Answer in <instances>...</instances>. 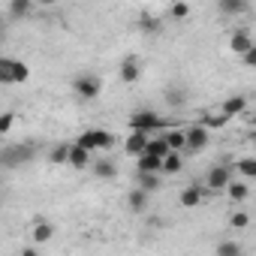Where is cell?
Wrapping results in <instances>:
<instances>
[{
    "instance_id": "1",
    "label": "cell",
    "mask_w": 256,
    "mask_h": 256,
    "mask_svg": "<svg viewBox=\"0 0 256 256\" xmlns=\"http://www.w3.org/2000/svg\"><path fill=\"white\" fill-rule=\"evenodd\" d=\"M36 157L34 142H18V145H4L0 148V166L4 169H18L24 163H30Z\"/></svg>"
},
{
    "instance_id": "2",
    "label": "cell",
    "mask_w": 256,
    "mask_h": 256,
    "mask_svg": "<svg viewBox=\"0 0 256 256\" xmlns=\"http://www.w3.org/2000/svg\"><path fill=\"white\" fill-rule=\"evenodd\" d=\"M30 78V66L12 58H0V84H22Z\"/></svg>"
},
{
    "instance_id": "3",
    "label": "cell",
    "mask_w": 256,
    "mask_h": 256,
    "mask_svg": "<svg viewBox=\"0 0 256 256\" xmlns=\"http://www.w3.org/2000/svg\"><path fill=\"white\" fill-rule=\"evenodd\" d=\"M72 145H78L82 151H96V148H112L114 145V136L112 133H106V130H88V133H82Z\"/></svg>"
},
{
    "instance_id": "4",
    "label": "cell",
    "mask_w": 256,
    "mask_h": 256,
    "mask_svg": "<svg viewBox=\"0 0 256 256\" xmlns=\"http://www.w3.org/2000/svg\"><path fill=\"white\" fill-rule=\"evenodd\" d=\"M163 124H166V120H163L157 112H148V108L130 114V130H133V133H145V136H148V130H160Z\"/></svg>"
},
{
    "instance_id": "5",
    "label": "cell",
    "mask_w": 256,
    "mask_h": 256,
    "mask_svg": "<svg viewBox=\"0 0 256 256\" xmlns=\"http://www.w3.org/2000/svg\"><path fill=\"white\" fill-rule=\"evenodd\" d=\"M72 90H76V96H82V100H96L100 90H102V84H100V78H96L94 72H84V76H76V78H72Z\"/></svg>"
},
{
    "instance_id": "6",
    "label": "cell",
    "mask_w": 256,
    "mask_h": 256,
    "mask_svg": "<svg viewBox=\"0 0 256 256\" xmlns=\"http://www.w3.org/2000/svg\"><path fill=\"white\" fill-rule=\"evenodd\" d=\"M208 145H211V133L202 130L199 124H193V126H187V130H184V148L202 151V148H208Z\"/></svg>"
},
{
    "instance_id": "7",
    "label": "cell",
    "mask_w": 256,
    "mask_h": 256,
    "mask_svg": "<svg viewBox=\"0 0 256 256\" xmlns=\"http://www.w3.org/2000/svg\"><path fill=\"white\" fill-rule=\"evenodd\" d=\"M232 166H214L208 169V178H205V190H226L229 181H232Z\"/></svg>"
},
{
    "instance_id": "8",
    "label": "cell",
    "mask_w": 256,
    "mask_h": 256,
    "mask_svg": "<svg viewBox=\"0 0 256 256\" xmlns=\"http://www.w3.org/2000/svg\"><path fill=\"white\" fill-rule=\"evenodd\" d=\"M139 76H142V64H139V58H136V54H130V58L120 64V82L136 84V82H139Z\"/></svg>"
},
{
    "instance_id": "9",
    "label": "cell",
    "mask_w": 256,
    "mask_h": 256,
    "mask_svg": "<svg viewBox=\"0 0 256 256\" xmlns=\"http://www.w3.org/2000/svg\"><path fill=\"white\" fill-rule=\"evenodd\" d=\"M247 108V96H241V94H235V96H229V100H223V106H220V114L223 118H235V114H241Z\"/></svg>"
},
{
    "instance_id": "10",
    "label": "cell",
    "mask_w": 256,
    "mask_h": 256,
    "mask_svg": "<svg viewBox=\"0 0 256 256\" xmlns=\"http://www.w3.org/2000/svg\"><path fill=\"white\" fill-rule=\"evenodd\" d=\"M145 145H148V136L145 133H130L124 142V151L130 154V157H142L145 154Z\"/></svg>"
},
{
    "instance_id": "11",
    "label": "cell",
    "mask_w": 256,
    "mask_h": 256,
    "mask_svg": "<svg viewBox=\"0 0 256 256\" xmlns=\"http://www.w3.org/2000/svg\"><path fill=\"white\" fill-rule=\"evenodd\" d=\"M229 48H232L235 54H247V52L253 48V36H250L247 30H235L232 40H229Z\"/></svg>"
},
{
    "instance_id": "12",
    "label": "cell",
    "mask_w": 256,
    "mask_h": 256,
    "mask_svg": "<svg viewBox=\"0 0 256 256\" xmlns=\"http://www.w3.org/2000/svg\"><path fill=\"white\" fill-rule=\"evenodd\" d=\"M160 166H163V160H157V157H148V154L136 157V175H160Z\"/></svg>"
},
{
    "instance_id": "13",
    "label": "cell",
    "mask_w": 256,
    "mask_h": 256,
    "mask_svg": "<svg viewBox=\"0 0 256 256\" xmlns=\"http://www.w3.org/2000/svg\"><path fill=\"white\" fill-rule=\"evenodd\" d=\"M226 124H229V118H223L220 112H205V114H202V124H199V126H202V130H208V133H211V130H223Z\"/></svg>"
},
{
    "instance_id": "14",
    "label": "cell",
    "mask_w": 256,
    "mask_h": 256,
    "mask_svg": "<svg viewBox=\"0 0 256 256\" xmlns=\"http://www.w3.org/2000/svg\"><path fill=\"white\" fill-rule=\"evenodd\" d=\"M66 163H70L72 169H88V163H90V154H88V151H82L78 145H70V154H66Z\"/></svg>"
},
{
    "instance_id": "15",
    "label": "cell",
    "mask_w": 256,
    "mask_h": 256,
    "mask_svg": "<svg viewBox=\"0 0 256 256\" xmlns=\"http://www.w3.org/2000/svg\"><path fill=\"white\" fill-rule=\"evenodd\" d=\"M205 193H208L205 187H196V184H193V187H187V190L181 193V205H184V208H196V205L205 199Z\"/></svg>"
},
{
    "instance_id": "16",
    "label": "cell",
    "mask_w": 256,
    "mask_h": 256,
    "mask_svg": "<svg viewBox=\"0 0 256 256\" xmlns=\"http://www.w3.org/2000/svg\"><path fill=\"white\" fill-rule=\"evenodd\" d=\"M181 166H184V160H181V154H166L163 157V166H160V175H178L181 172Z\"/></svg>"
},
{
    "instance_id": "17",
    "label": "cell",
    "mask_w": 256,
    "mask_h": 256,
    "mask_svg": "<svg viewBox=\"0 0 256 256\" xmlns=\"http://www.w3.org/2000/svg\"><path fill=\"white\" fill-rule=\"evenodd\" d=\"M126 205H130V211H136V214H142L145 208H148V193H142V190H130V196H126Z\"/></svg>"
},
{
    "instance_id": "18",
    "label": "cell",
    "mask_w": 256,
    "mask_h": 256,
    "mask_svg": "<svg viewBox=\"0 0 256 256\" xmlns=\"http://www.w3.org/2000/svg\"><path fill=\"white\" fill-rule=\"evenodd\" d=\"M145 154H148V157H157V160H163V157H166V154H172V151L166 148L163 136H157V139H148V145H145Z\"/></svg>"
},
{
    "instance_id": "19",
    "label": "cell",
    "mask_w": 256,
    "mask_h": 256,
    "mask_svg": "<svg viewBox=\"0 0 256 256\" xmlns=\"http://www.w3.org/2000/svg\"><path fill=\"white\" fill-rule=\"evenodd\" d=\"M52 238H54V226L46 223V220H36V226H34V241H36V244H46V241H52Z\"/></svg>"
},
{
    "instance_id": "20",
    "label": "cell",
    "mask_w": 256,
    "mask_h": 256,
    "mask_svg": "<svg viewBox=\"0 0 256 256\" xmlns=\"http://www.w3.org/2000/svg\"><path fill=\"white\" fill-rule=\"evenodd\" d=\"M160 136H163V142H166L169 151L178 154V151L184 148V130H169V133H160Z\"/></svg>"
},
{
    "instance_id": "21",
    "label": "cell",
    "mask_w": 256,
    "mask_h": 256,
    "mask_svg": "<svg viewBox=\"0 0 256 256\" xmlns=\"http://www.w3.org/2000/svg\"><path fill=\"white\" fill-rule=\"evenodd\" d=\"M136 190H142V193L160 190V175H136Z\"/></svg>"
},
{
    "instance_id": "22",
    "label": "cell",
    "mask_w": 256,
    "mask_h": 256,
    "mask_svg": "<svg viewBox=\"0 0 256 256\" xmlns=\"http://www.w3.org/2000/svg\"><path fill=\"white\" fill-rule=\"evenodd\" d=\"M217 6L226 16H241V12H247V0H220Z\"/></svg>"
},
{
    "instance_id": "23",
    "label": "cell",
    "mask_w": 256,
    "mask_h": 256,
    "mask_svg": "<svg viewBox=\"0 0 256 256\" xmlns=\"http://www.w3.org/2000/svg\"><path fill=\"white\" fill-rule=\"evenodd\" d=\"M226 190H229V199H232V202H244V199L250 196V187H247L244 181H229Z\"/></svg>"
},
{
    "instance_id": "24",
    "label": "cell",
    "mask_w": 256,
    "mask_h": 256,
    "mask_svg": "<svg viewBox=\"0 0 256 256\" xmlns=\"http://www.w3.org/2000/svg\"><path fill=\"white\" fill-rule=\"evenodd\" d=\"M94 175L96 178H114L118 175V166L112 160H100V163H94Z\"/></svg>"
},
{
    "instance_id": "25",
    "label": "cell",
    "mask_w": 256,
    "mask_h": 256,
    "mask_svg": "<svg viewBox=\"0 0 256 256\" xmlns=\"http://www.w3.org/2000/svg\"><path fill=\"white\" fill-rule=\"evenodd\" d=\"M232 169H238L244 178H256V160H253V157H241Z\"/></svg>"
},
{
    "instance_id": "26",
    "label": "cell",
    "mask_w": 256,
    "mask_h": 256,
    "mask_svg": "<svg viewBox=\"0 0 256 256\" xmlns=\"http://www.w3.org/2000/svg\"><path fill=\"white\" fill-rule=\"evenodd\" d=\"M139 30H145V34H160L163 24H160V18H154V16H142V18H139Z\"/></svg>"
},
{
    "instance_id": "27",
    "label": "cell",
    "mask_w": 256,
    "mask_h": 256,
    "mask_svg": "<svg viewBox=\"0 0 256 256\" xmlns=\"http://www.w3.org/2000/svg\"><path fill=\"white\" fill-rule=\"evenodd\" d=\"M241 244L238 241H220L217 244V256H241Z\"/></svg>"
},
{
    "instance_id": "28",
    "label": "cell",
    "mask_w": 256,
    "mask_h": 256,
    "mask_svg": "<svg viewBox=\"0 0 256 256\" xmlns=\"http://www.w3.org/2000/svg\"><path fill=\"white\" fill-rule=\"evenodd\" d=\"M30 10H34V6L28 4V0H12V4H10V16H12V18H24Z\"/></svg>"
},
{
    "instance_id": "29",
    "label": "cell",
    "mask_w": 256,
    "mask_h": 256,
    "mask_svg": "<svg viewBox=\"0 0 256 256\" xmlns=\"http://www.w3.org/2000/svg\"><path fill=\"white\" fill-rule=\"evenodd\" d=\"M66 154H70V145H54L52 154H48V160H52L54 166H60V163H66Z\"/></svg>"
},
{
    "instance_id": "30",
    "label": "cell",
    "mask_w": 256,
    "mask_h": 256,
    "mask_svg": "<svg viewBox=\"0 0 256 256\" xmlns=\"http://www.w3.org/2000/svg\"><path fill=\"white\" fill-rule=\"evenodd\" d=\"M229 223H232L235 229H247V226H250V214H247V211H235V214L229 217Z\"/></svg>"
},
{
    "instance_id": "31",
    "label": "cell",
    "mask_w": 256,
    "mask_h": 256,
    "mask_svg": "<svg viewBox=\"0 0 256 256\" xmlns=\"http://www.w3.org/2000/svg\"><path fill=\"white\" fill-rule=\"evenodd\" d=\"M12 124H16V114H12V112H4V114H0V136H6V133L12 130Z\"/></svg>"
},
{
    "instance_id": "32",
    "label": "cell",
    "mask_w": 256,
    "mask_h": 256,
    "mask_svg": "<svg viewBox=\"0 0 256 256\" xmlns=\"http://www.w3.org/2000/svg\"><path fill=\"white\" fill-rule=\"evenodd\" d=\"M169 12H172V18H175V22H181V18H187V16H190V4H172V10H169Z\"/></svg>"
},
{
    "instance_id": "33",
    "label": "cell",
    "mask_w": 256,
    "mask_h": 256,
    "mask_svg": "<svg viewBox=\"0 0 256 256\" xmlns=\"http://www.w3.org/2000/svg\"><path fill=\"white\" fill-rule=\"evenodd\" d=\"M241 58H244V64H247V66H256V46H253L247 54H241Z\"/></svg>"
},
{
    "instance_id": "34",
    "label": "cell",
    "mask_w": 256,
    "mask_h": 256,
    "mask_svg": "<svg viewBox=\"0 0 256 256\" xmlns=\"http://www.w3.org/2000/svg\"><path fill=\"white\" fill-rule=\"evenodd\" d=\"M22 256H40V250H36V247H24Z\"/></svg>"
}]
</instances>
